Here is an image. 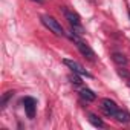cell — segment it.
Masks as SVG:
<instances>
[{
  "label": "cell",
  "mask_w": 130,
  "mask_h": 130,
  "mask_svg": "<svg viewBox=\"0 0 130 130\" xmlns=\"http://www.w3.org/2000/svg\"><path fill=\"white\" fill-rule=\"evenodd\" d=\"M119 75H121V77H128V74H127L125 71H121V69H119Z\"/></svg>",
  "instance_id": "obj_14"
},
{
  "label": "cell",
  "mask_w": 130,
  "mask_h": 130,
  "mask_svg": "<svg viewBox=\"0 0 130 130\" xmlns=\"http://www.w3.org/2000/svg\"><path fill=\"white\" fill-rule=\"evenodd\" d=\"M71 29H72V32L80 34V35H83V34H84V29H83V26H81V25H72V26H71Z\"/></svg>",
  "instance_id": "obj_11"
},
{
  "label": "cell",
  "mask_w": 130,
  "mask_h": 130,
  "mask_svg": "<svg viewBox=\"0 0 130 130\" xmlns=\"http://www.w3.org/2000/svg\"><path fill=\"white\" fill-rule=\"evenodd\" d=\"M77 47H78V51L81 52V55H84L87 60H95V52L90 49V46H89L87 43L78 40V41H77Z\"/></svg>",
  "instance_id": "obj_4"
},
{
  "label": "cell",
  "mask_w": 130,
  "mask_h": 130,
  "mask_svg": "<svg viewBox=\"0 0 130 130\" xmlns=\"http://www.w3.org/2000/svg\"><path fill=\"white\" fill-rule=\"evenodd\" d=\"M31 2H34V3H38V5H43V3H44V0H31Z\"/></svg>",
  "instance_id": "obj_15"
},
{
  "label": "cell",
  "mask_w": 130,
  "mask_h": 130,
  "mask_svg": "<svg viewBox=\"0 0 130 130\" xmlns=\"http://www.w3.org/2000/svg\"><path fill=\"white\" fill-rule=\"evenodd\" d=\"M12 95H14V92H6V93L3 95V98H2V109L6 107V103H8V100H9Z\"/></svg>",
  "instance_id": "obj_12"
},
{
  "label": "cell",
  "mask_w": 130,
  "mask_h": 130,
  "mask_svg": "<svg viewBox=\"0 0 130 130\" xmlns=\"http://www.w3.org/2000/svg\"><path fill=\"white\" fill-rule=\"evenodd\" d=\"M89 122H90L92 125H95V127H104L103 119H101V118H98V116H96V115H93V113H90V115H89Z\"/></svg>",
  "instance_id": "obj_9"
},
{
  "label": "cell",
  "mask_w": 130,
  "mask_h": 130,
  "mask_svg": "<svg viewBox=\"0 0 130 130\" xmlns=\"http://www.w3.org/2000/svg\"><path fill=\"white\" fill-rule=\"evenodd\" d=\"M41 23H43L51 32H54L55 35H58V37H63V35H64V31H63L61 25H60L54 17H51V15H43V17H41Z\"/></svg>",
  "instance_id": "obj_1"
},
{
  "label": "cell",
  "mask_w": 130,
  "mask_h": 130,
  "mask_svg": "<svg viewBox=\"0 0 130 130\" xmlns=\"http://www.w3.org/2000/svg\"><path fill=\"white\" fill-rule=\"evenodd\" d=\"M63 14H64V17H66V20L71 23V26L72 25H80V15L75 14L74 11H69L66 8H63Z\"/></svg>",
  "instance_id": "obj_6"
},
{
  "label": "cell",
  "mask_w": 130,
  "mask_h": 130,
  "mask_svg": "<svg viewBox=\"0 0 130 130\" xmlns=\"http://www.w3.org/2000/svg\"><path fill=\"white\" fill-rule=\"evenodd\" d=\"M80 95H81V98H83V100H86L87 103H92V101H95V100H96V95H95L90 89H86V87L80 90Z\"/></svg>",
  "instance_id": "obj_8"
},
{
  "label": "cell",
  "mask_w": 130,
  "mask_h": 130,
  "mask_svg": "<svg viewBox=\"0 0 130 130\" xmlns=\"http://www.w3.org/2000/svg\"><path fill=\"white\" fill-rule=\"evenodd\" d=\"M23 106H25V110H26V115L29 118H34L35 116V100L31 98V96H26L23 98Z\"/></svg>",
  "instance_id": "obj_5"
},
{
  "label": "cell",
  "mask_w": 130,
  "mask_h": 130,
  "mask_svg": "<svg viewBox=\"0 0 130 130\" xmlns=\"http://www.w3.org/2000/svg\"><path fill=\"white\" fill-rule=\"evenodd\" d=\"M63 63L66 64V66H68L69 69H72V71H74V74H78V75H83V77H89V78L92 77V75H90V74H89V72L83 68V66H81V64H80L78 61H75V60L64 58V60H63Z\"/></svg>",
  "instance_id": "obj_2"
},
{
  "label": "cell",
  "mask_w": 130,
  "mask_h": 130,
  "mask_svg": "<svg viewBox=\"0 0 130 130\" xmlns=\"http://www.w3.org/2000/svg\"><path fill=\"white\" fill-rule=\"evenodd\" d=\"M115 118H116V121H118V122H122V124L130 122V113H128L127 110H119V109H118V112H116Z\"/></svg>",
  "instance_id": "obj_7"
},
{
  "label": "cell",
  "mask_w": 130,
  "mask_h": 130,
  "mask_svg": "<svg viewBox=\"0 0 130 130\" xmlns=\"http://www.w3.org/2000/svg\"><path fill=\"white\" fill-rule=\"evenodd\" d=\"M112 58H113V61H115L116 64H119V66H125V64H127V58H125L122 54H118V52H116V54H113Z\"/></svg>",
  "instance_id": "obj_10"
},
{
  "label": "cell",
  "mask_w": 130,
  "mask_h": 130,
  "mask_svg": "<svg viewBox=\"0 0 130 130\" xmlns=\"http://www.w3.org/2000/svg\"><path fill=\"white\" fill-rule=\"evenodd\" d=\"M101 109H103V112H104L107 116H115L116 112H118V106H116V103L112 101L110 98H104V100L101 101Z\"/></svg>",
  "instance_id": "obj_3"
},
{
  "label": "cell",
  "mask_w": 130,
  "mask_h": 130,
  "mask_svg": "<svg viewBox=\"0 0 130 130\" xmlns=\"http://www.w3.org/2000/svg\"><path fill=\"white\" fill-rule=\"evenodd\" d=\"M71 80H72V83H75V84H80V83H81V81H80V78H78V77H75V75H74V77H71Z\"/></svg>",
  "instance_id": "obj_13"
},
{
  "label": "cell",
  "mask_w": 130,
  "mask_h": 130,
  "mask_svg": "<svg viewBox=\"0 0 130 130\" xmlns=\"http://www.w3.org/2000/svg\"><path fill=\"white\" fill-rule=\"evenodd\" d=\"M128 86H130V80H128Z\"/></svg>",
  "instance_id": "obj_16"
}]
</instances>
